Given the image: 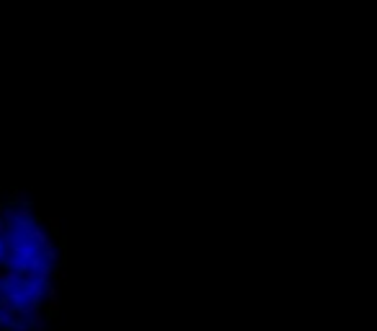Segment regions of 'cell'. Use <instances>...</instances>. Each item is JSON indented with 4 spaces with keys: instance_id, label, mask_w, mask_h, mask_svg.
I'll use <instances>...</instances> for the list:
<instances>
[{
    "instance_id": "obj_1",
    "label": "cell",
    "mask_w": 377,
    "mask_h": 331,
    "mask_svg": "<svg viewBox=\"0 0 377 331\" xmlns=\"http://www.w3.org/2000/svg\"><path fill=\"white\" fill-rule=\"evenodd\" d=\"M18 202L26 204V202H28V194H26L23 189H13V192H10V204H18Z\"/></svg>"
},
{
    "instance_id": "obj_2",
    "label": "cell",
    "mask_w": 377,
    "mask_h": 331,
    "mask_svg": "<svg viewBox=\"0 0 377 331\" xmlns=\"http://www.w3.org/2000/svg\"><path fill=\"white\" fill-rule=\"evenodd\" d=\"M44 310H47V316H44V318H54V316L59 313V300H49V303L44 306Z\"/></svg>"
},
{
    "instance_id": "obj_3",
    "label": "cell",
    "mask_w": 377,
    "mask_h": 331,
    "mask_svg": "<svg viewBox=\"0 0 377 331\" xmlns=\"http://www.w3.org/2000/svg\"><path fill=\"white\" fill-rule=\"evenodd\" d=\"M47 222H49L52 233H59V220H57V218H47Z\"/></svg>"
}]
</instances>
